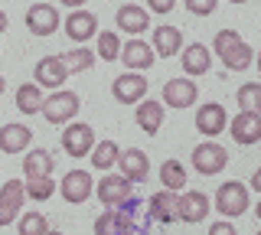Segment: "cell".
<instances>
[{
  "label": "cell",
  "mask_w": 261,
  "mask_h": 235,
  "mask_svg": "<svg viewBox=\"0 0 261 235\" xmlns=\"http://www.w3.org/2000/svg\"><path fill=\"white\" fill-rule=\"evenodd\" d=\"M144 229L147 222L141 219V202L134 196L95 219V235H144Z\"/></svg>",
  "instance_id": "obj_1"
},
{
  "label": "cell",
  "mask_w": 261,
  "mask_h": 235,
  "mask_svg": "<svg viewBox=\"0 0 261 235\" xmlns=\"http://www.w3.org/2000/svg\"><path fill=\"white\" fill-rule=\"evenodd\" d=\"M212 49H216V56L222 59V66L228 72H245L255 62V49H251L235 30H219L216 39H212Z\"/></svg>",
  "instance_id": "obj_2"
},
{
  "label": "cell",
  "mask_w": 261,
  "mask_h": 235,
  "mask_svg": "<svg viewBox=\"0 0 261 235\" xmlns=\"http://www.w3.org/2000/svg\"><path fill=\"white\" fill-rule=\"evenodd\" d=\"M79 108H82V98L75 92H62V88H56V92H49V98H43L39 115H43L49 124H69V121L79 115Z\"/></svg>",
  "instance_id": "obj_3"
},
{
  "label": "cell",
  "mask_w": 261,
  "mask_h": 235,
  "mask_svg": "<svg viewBox=\"0 0 261 235\" xmlns=\"http://www.w3.org/2000/svg\"><path fill=\"white\" fill-rule=\"evenodd\" d=\"M248 206H251V190L245 183L228 180L216 190V209L225 219H239L242 213H248Z\"/></svg>",
  "instance_id": "obj_4"
},
{
  "label": "cell",
  "mask_w": 261,
  "mask_h": 235,
  "mask_svg": "<svg viewBox=\"0 0 261 235\" xmlns=\"http://www.w3.org/2000/svg\"><path fill=\"white\" fill-rule=\"evenodd\" d=\"M228 164V150L216 141H206V144H196L193 147V170H199L202 176H216L222 173Z\"/></svg>",
  "instance_id": "obj_5"
},
{
  "label": "cell",
  "mask_w": 261,
  "mask_h": 235,
  "mask_svg": "<svg viewBox=\"0 0 261 235\" xmlns=\"http://www.w3.org/2000/svg\"><path fill=\"white\" fill-rule=\"evenodd\" d=\"M95 147V131H92V124H85V121H75V124H65V131H62V150L69 153V157H88Z\"/></svg>",
  "instance_id": "obj_6"
},
{
  "label": "cell",
  "mask_w": 261,
  "mask_h": 235,
  "mask_svg": "<svg viewBox=\"0 0 261 235\" xmlns=\"http://www.w3.org/2000/svg\"><path fill=\"white\" fill-rule=\"evenodd\" d=\"M147 88H150V85H147L144 72H124V75H118L111 82V95L121 105H137V101H144Z\"/></svg>",
  "instance_id": "obj_7"
},
{
  "label": "cell",
  "mask_w": 261,
  "mask_h": 235,
  "mask_svg": "<svg viewBox=\"0 0 261 235\" xmlns=\"http://www.w3.org/2000/svg\"><path fill=\"white\" fill-rule=\"evenodd\" d=\"M228 127V118H225V108L219 101H209V105H199L196 108V131H199L206 141L219 137Z\"/></svg>",
  "instance_id": "obj_8"
},
{
  "label": "cell",
  "mask_w": 261,
  "mask_h": 235,
  "mask_svg": "<svg viewBox=\"0 0 261 235\" xmlns=\"http://www.w3.org/2000/svg\"><path fill=\"white\" fill-rule=\"evenodd\" d=\"M92 190H95V180H92V173H88V170H69V173L62 176V183H59L62 199L72 202V206L85 202L88 196H92Z\"/></svg>",
  "instance_id": "obj_9"
},
{
  "label": "cell",
  "mask_w": 261,
  "mask_h": 235,
  "mask_svg": "<svg viewBox=\"0 0 261 235\" xmlns=\"http://www.w3.org/2000/svg\"><path fill=\"white\" fill-rule=\"evenodd\" d=\"M114 167L121 170V176H124L127 183H144L147 176H150V160H147V153L137 150V147L121 150V153H118V164H114Z\"/></svg>",
  "instance_id": "obj_10"
},
{
  "label": "cell",
  "mask_w": 261,
  "mask_h": 235,
  "mask_svg": "<svg viewBox=\"0 0 261 235\" xmlns=\"http://www.w3.org/2000/svg\"><path fill=\"white\" fill-rule=\"evenodd\" d=\"M23 199H27V190H23V180H7L0 186V229L10 225L23 209Z\"/></svg>",
  "instance_id": "obj_11"
},
{
  "label": "cell",
  "mask_w": 261,
  "mask_h": 235,
  "mask_svg": "<svg viewBox=\"0 0 261 235\" xmlns=\"http://www.w3.org/2000/svg\"><path fill=\"white\" fill-rule=\"evenodd\" d=\"M196 98H199V88H196L193 79H170L163 85V101L160 105H170V108H193Z\"/></svg>",
  "instance_id": "obj_12"
},
{
  "label": "cell",
  "mask_w": 261,
  "mask_h": 235,
  "mask_svg": "<svg viewBox=\"0 0 261 235\" xmlns=\"http://www.w3.org/2000/svg\"><path fill=\"white\" fill-rule=\"evenodd\" d=\"M27 30L33 36H53L59 30V10L53 4H33L27 10Z\"/></svg>",
  "instance_id": "obj_13"
},
{
  "label": "cell",
  "mask_w": 261,
  "mask_h": 235,
  "mask_svg": "<svg viewBox=\"0 0 261 235\" xmlns=\"http://www.w3.org/2000/svg\"><path fill=\"white\" fill-rule=\"evenodd\" d=\"M65 79H69V72H65V66H62L59 56H43V59L36 62V85H39V88L56 92V88L65 85Z\"/></svg>",
  "instance_id": "obj_14"
},
{
  "label": "cell",
  "mask_w": 261,
  "mask_h": 235,
  "mask_svg": "<svg viewBox=\"0 0 261 235\" xmlns=\"http://www.w3.org/2000/svg\"><path fill=\"white\" fill-rule=\"evenodd\" d=\"M98 199H101V206H108V209L121 206V202L130 199V183L121 173L118 176H114V173L101 176V183H98Z\"/></svg>",
  "instance_id": "obj_15"
},
{
  "label": "cell",
  "mask_w": 261,
  "mask_h": 235,
  "mask_svg": "<svg viewBox=\"0 0 261 235\" xmlns=\"http://www.w3.org/2000/svg\"><path fill=\"white\" fill-rule=\"evenodd\" d=\"M118 59L124 62V66H130V72H144L153 66V49L150 43H144V39H127L124 46H121Z\"/></svg>",
  "instance_id": "obj_16"
},
{
  "label": "cell",
  "mask_w": 261,
  "mask_h": 235,
  "mask_svg": "<svg viewBox=\"0 0 261 235\" xmlns=\"http://www.w3.org/2000/svg\"><path fill=\"white\" fill-rule=\"evenodd\" d=\"M235 144H258L261 137V111H239V118L228 124Z\"/></svg>",
  "instance_id": "obj_17"
},
{
  "label": "cell",
  "mask_w": 261,
  "mask_h": 235,
  "mask_svg": "<svg viewBox=\"0 0 261 235\" xmlns=\"http://www.w3.org/2000/svg\"><path fill=\"white\" fill-rule=\"evenodd\" d=\"M65 33H69V39H75L79 46H85V39H92L98 33V20H95V13H88L85 7L75 13H69L65 17Z\"/></svg>",
  "instance_id": "obj_18"
},
{
  "label": "cell",
  "mask_w": 261,
  "mask_h": 235,
  "mask_svg": "<svg viewBox=\"0 0 261 235\" xmlns=\"http://www.w3.org/2000/svg\"><path fill=\"white\" fill-rule=\"evenodd\" d=\"M150 49H153V56H160V59H173V56L183 49V33H179L176 27H157L153 30Z\"/></svg>",
  "instance_id": "obj_19"
},
{
  "label": "cell",
  "mask_w": 261,
  "mask_h": 235,
  "mask_svg": "<svg viewBox=\"0 0 261 235\" xmlns=\"http://www.w3.org/2000/svg\"><path fill=\"white\" fill-rule=\"evenodd\" d=\"M118 30H124V33L130 36H137V33H144L147 27H150V13L144 10V7H137V4H124V7H118Z\"/></svg>",
  "instance_id": "obj_20"
},
{
  "label": "cell",
  "mask_w": 261,
  "mask_h": 235,
  "mask_svg": "<svg viewBox=\"0 0 261 235\" xmlns=\"http://www.w3.org/2000/svg\"><path fill=\"white\" fill-rule=\"evenodd\" d=\"M209 216V196L199 190H190L186 196H179V219L183 222H206Z\"/></svg>",
  "instance_id": "obj_21"
},
{
  "label": "cell",
  "mask_w": 261,
  "mask_h": 235,
  "mask_svg": "<svg viewBox=\"0 0 261 235\" xmlns=\"http://www.w3.org/2000/svg\"><path fill=\"white\" fill-rule=\"evenodd\" d=\"M150 216L157 219V222L170 225V222H179V196H173L170 190L157 193V196H150Z\"/></svg>",
  "instance_id": "obj_22"
},
{
  "label": "cell",
  "mask_w": 261,
  "mask_h": 235,
  "mask_svg": "<svg viewBox=\"0 0 261 235\" xmlns=\"http://www.w3.org/2000/svg\"><path fill=\"white\" fill-rule=\"evenodd\" d=\"M33 141V131L27 124H4L0 127V150L4 153H20V150H27V144Z\"/></svg>",
  "instance_id": "obj_23"
},
{
  "label": "cell",
  "mask_w": 261,
  "mask_h": 235,
  "mask_svg": "<svg viewBox=\"0 0 261 235\" xmlns=\"http://www.w3.org/2000/svg\"><path fill=\"white\" fill-rule=\"evenodd\" d=\"M134 118H137V127H141L144 134H157L163 127V105L153 101V98H144V101H137Z\"/></svg>",
  "instance_id": "obj_24"
},
{
  "label": "cell",
  "mask_w": 261,
  "mask_h": 235,
  "mask_svg": "<svg viewBox=\"0 0 261 235\" xmlns=\"http://www.w3.org/2000/svg\"><path fill=\"white\" fill-rule=\"evenodd\" d=\"M212 66V56H209V46L202 43H190L183 49V72L186 75H206Z\"/></svg>",
  "instance_id": "obj_25"
},
{
  "label": "cell",
  "mask_w": 261,
  "mask_h": 235,
  "mask_svg": "<svg viewBox=\"0 0 261 235\" xmlns=\"http://www.w3.org/2000/svg\"><path fill=\"white\" fill-rule=\"evenodd\" d=\"M43 88H39L36 82H23L20 88H16V108H20V115H39V108H43Z\"/></svg>",
  "instance_id": "obj_26"
},
{
  "label": "cell",
  "mask_w": 261,
  "mask_h": 235,
  "mask_svg": "<svg viewBox=\"0 0 261 235\" xmlns=\"http://www.w3.org/2000/svg\"><path fill=\"white\" fill-rule=\"evenodd\" d=\"M23 170H27V180H33V176H53L56 160H53V153H49V150L36 147V150L27 153V160H23Z\"/></svg>",
  "instance_id": "obj_27"
},
{
  "label": "cell",
  "mask_w": 261,
  "mask_h": 235,
  "mask_svg": "<svg viewBox=\"0 0 261 235\" xmlns=\"http://www.w3.org/2000/svg\"><path fill=\"white\" fill-rule=\"evenodd\" d=\"M62 59V66H65V72H85V69H92L95 66V53L88 49V46H75V49H69V53H62L59 56Z\"/></svg>",
  "instance_id": "obj_28"
},
{
  "label": "cell",
  "mask_w": 261,
  "mask_h": 235,
  "mask_svg": "<svg viewBox=\"0 0 261 235\" xmlns=\"http://www.w3.org/2000/svg\"><path fill=\"white\" fill-rule=\"evenodd\" d=\"M160 180H163V190H170V193L183 190V186H186L183 164H179V160H163V164H160Z\"/></svg>",
  "instance_id": "obj_29"
},
{
  "label": "cell",
  "mask_w": 261,
  "mask_h": 235,
  "mask_svg": "<svg viewBox=\"0 0 261 235\" xmlns=\"http://www.w3.org/2000/svg\"><path fill=\"white\" fill-rule=\"evenodd\" d=\"M118 153H121V147L114 141H101V144H95V147H92L88 157H92V167L95 170H111L114 164H118Z\"/></svg>",
  "instance_id": "obj_30"
},
{
  "label": "cell",
  "mask_w": 261,
  "mask_h": 235,
  "mask_svg": "<svg viewBox=\"0 0 261 235\" xmlns=\"http://www.w3.org/2000/svg\"><path fill=\"white\" fill-rule=\"evenodd\" d=\"M235 98H239L242 111H261V82H245L235 92Z\"/></svg>",
  "instance_id": "obj_31"
},
{
  "label": "cell",
  "mask_w": 261,
  "mask_h": 235,
  "mask_svg": "<svg viewBox=\"0 0 261 235\" xmlns=\"http://www.w3.org/2000/svg\"><path fill=\"white\" fill-rule=\"evenodd\" d=\"M16 232L20 235H46L49 232V219L43 213H27V216H20V222H16Z\"/></svg>",
  "instance_id": "obj_32"
},
{
  "label": "cell",
  "mask_w": 261,
  "mask_h": 235,
  "mask_svg": "<svg viewBox=\"0 0 261 235\" xmlns=\"http://www.w3.org/2000/svg\"><path fill=\"white\" fill-rule=\"evenodd\" d=\"M23 190H27V196L30 199H49L53 196V190H56V183H53V176H33V180L23 183Z\"/></svg>",
  "instance_id": "obj_33"
},
{
  "label": "cell",
  "mask_w": 261,
  "mask_h": 235,
  "mask_svg": "<svg viewBox=\"0 0 261 235\" xmlns=\"http://www.w3.org/2000/svg\"><path fill=\"white\" fill-rule=\"evenodd\" d=\"M118 53H121V39H118V33L105 30V33L98 36V56H101L105 62H111V59H118Z\"/></svg>",
  "instance_id": "obj_34"
},
{
  "label": "cell",
  "mask_w": 261,
  "mask_h": 235,
  "mask_svg": "<svg viewBox=\"0 0 261 235\" xmlns=\"http://www.w3.org/2000/svg\"><path fill=\"white\" fill-rule=\"evenodd\" d=\"M186 10L196 13V17H209V13H216V4L219 0H183Z\"/></svg>",
  "instance_id": "obj_35"
},
{
  "label": "cell",
  "mask_w": 261,
  "mask_h": 235,
  "mask_svg": "<svg viewBox=\"0 0 261 235\" xmlns=\"http://www.w3.org/2000/svg\"><path fill=\"white\" fill-rule=\"evenodd\" d=\"M147 7H150L153 13H170L176 7V0H147Z\"/></svg>",
  "instance_id": "obj_36"
},
{
  "label": "cell",
  "mask_w": 261,
  "mask_h": 235,
  "mask_svg": "<svg viewBox=\"0 0 261 235\" xmlns=\"http://www.w3.org/2000/svg\"><path fill=\"white\" fill-rule=\"evenodd\" d=\"M209 235H235V222H212Z\"/></svg>",
  "instance_id": "obj_37"
},
{
  "label": "cell",
  "mask_w": 261,
  "mask_h": 235,
  "mask_svg": "<svg viewBox=\"0 0 261 235\" xmlns=\"http://www.w3.org/2000/svg\"><path fill=\"white\" fill-rule=\"evenodd\" d=\"M59 4H62V7H72V10H82L88 0H59Z\"/></svg>",
  "instance_id": "obj_38"
},
{
  "label": "cell",
  "mask_w": 261,
  "mask_h": 235,
  "mask_svg": "<svg viewBox=\"0 0 261 235\" xmlns=\"http://www.w3.org/2000/svg\"><path fill=\"white\" fill-rule=\"evenodd\" d=\"M251 190H261V170H255V176H251Z\"/></svg>",
  "instance_id": "obj_39"
},
{
  "label": "cell",
  "mask_w": 261,
  "mask_h": 235,
  "mask_svg": "<svg viewBox=\"0 0 261 235\" xmlns=\"http://www.w3.org/2000/svg\"><path fill=\"white\" fill-rule=\"evenodd\" d=\"M4 30H7V13L0 10V33H4Z\"/></svg>",
  "instance_id": "obj_40"
},
{
  "label": "cell",
  "mask_w": 261,
  "mask_h": 235,
  "mask_svg": "<svg viewBox=\"0 0 261 235\" xmlns=\"http://www.w3.org/2000/svg\"><path fill=\"white\" fill-rule=\"evenodd\" d=\"M4 88H7V82H4V75H0V92H4Z\"/></svg>",
  "instance_id": "obj_41"
},
{
  "label": "cell",
  "mask_w": 261,
  "mask_h": 235,
  "mask_svg": "<svg viewBox=\"0 0 261 235\" xmlns=\"http://www.w3.org/2000/svg\"><path fill=\"white\" fill-rule=\"evenodd\" d=\"M228 4H248V0H228Z\"/></svg>",
  "instance_id": "obj_42"
},
{
  "label": "cell",
  "mask_w": 261,
  "mask_h": 235,
  "mask_svg": "<svg viewBox=\"0 0 261 235\" xmlns=\"http://www.w3.org/2000/svg\"><path fill=\"white\" fill-rule=\"evenodd\" d=\"M46 235H62V232H56V229H49V232H46Z\"/></svg>",
  "instance_id": "obj_43"
}]
</instances>
